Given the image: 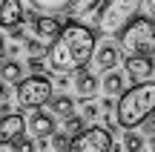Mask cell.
I'll list each match as a JSON object with an SVG mask.
<instances>
[{
    "label": "cell",
    "instance_id": "cell-1",
    "mask_svg": "<svg viewBox=\"0 0 155 152\" xmlns=\"http://www.w3.org/2000/svg\"><path fill=\"white\" fill-rule=\"evenodd\" d=\"M95 49H98V34L95 29L83 26L78 20L63 23L61 34L49 43V52H46V63H49L52 72H81L89 60H92Z\"/></svg>",
    "mask_w": 155,
    "mask_h": 152
},
{
    "label": "cell",
    "instance_id": "cell-2",
    "mask_svg": "<svg viewBox=\"0 0 155 152\" xmlns=\"http://www.w3.org/2000/svg\"><path fill=\"white\" fill-rule=\"evenodd\" d=\"M155 115V80L150 83H135L118 98L115 106V124L127 132H135L141 124H147Z\"/></svg>",
    "mask_w": 155,
    "mask_h": 152
},
{
    "label": "cell",
    "instance_id": "cell-3",
    "mask_svg": "<svg viewBox=\"0 0 155 152\" xmlns=\"http://www.w3.org/2000/svg\"><path fill=\"white\" fill-rule=\"evenodd\" d=\"M118 52L127 57H152L155 55V20L138 15L118 34Z\"/></svg>",
    "mask_w": 155,
    "mask_h": 152
},
{
    "label": "cell",
    "instance_id": "cell-4",
    "mask_svg": "<svg viewBox=\"0 0 155 152\" xmlns=\"http://www.w3.org/2000/svg\"><path fill=\"white\" fill-rule=\"evenodd\" d=\"M141 3L144 0H104L101 15H98V32L95 34H104V37L121 34L129 26V20H135L141 15Z\"/></svg>",
    "mask_w": 155,
    "mask_h": 152
},
{
    "label": "cell",
    "instance_id": "cell-5",
    "mask_svg": "<svg viewBox=\"0 0 155 152\" xmlns=\"http://www.w3.org/2000/svg\"><path fill=\"white\" fill-rule=\"evenodd\" d=\"M55 95V86L49 78L43 75H32V78H23L15 89V98L23 109H40L43 103H49V98Z\"/></svg>",
    "mask_w": 155,
    "mask_h": 152
},
{
    "label": "cell",
    "instance_id": "cell-6",
    "mask_svg": "<svg viewBox=\"0 0 155 152\" xmlns=\"http://www.w3.org/2000/svg\"><path fill=\"white\" fill-rule=\"evenodd\" d=\"M109 149H112V138L104 126H86L66 147V152H109Z\"/></svg>",
    "mask_w": 155,
    "mask_h": 152
},
{
    "label": "cell",
    "instance_id": "cell-7",
    "mask_svg": "<svg viewBox=\"0 0 155 152\" xmlns=\"http://www.w3.org/2000/svg\"><path fill=\"white\" fill-rule=\"evenodd\" d=\"M29 20H32V29H35V34H38V40L40 43H52V40L58 37V34H61V29H63V23L58 20V17H49V15H26Z\"/></svg>",
    "mask_w": 155,
    "mask_h": 152
},
{
    "label": "cell",
    "instance_id": "cell-8",
    "mask_svg": "<svg viewBox=\"0 0 155 152\" xmlns=\"http://www.w3.org/2000/svg\"><path fill=\"white\" fill-rule=\"evenodd\" d=\"M23 132H26V118L20 112L0 118V147H12V141H17Z\"/></svg>",
    "mask_w": 155,
    "mask_h": 152
},
{
    "label": "cell",
    "instance_id": "cell-9",
    "mask_svg": "<svg viewBox=\"0 0 155 152\" xmlns=\"http://www.w3.org/2000/svg\"><path fill=\"white\" fill-rule=\"evenodd\" d=\"M26 126L32 129V135H35V138H40V144H43L46 138L52 135V132H58V121H55V115L43 112V109H35V112L29 115Z\"/></svg>",
    "mask_w": 155,
    "mask_h": 152
},
{
    "label": "cell",
    "instance_id": "cell-10",
    "mask_svg": "<svg viewBox=\"0 0 155 152\" xmlns=\"http://www.w3.org/2000/svg\"><path fill=\"white\" fill-rule=\"evenodd\" d=\"M23 20H26V9H23L20 0H0V26L6 32L17 29Z\"/></svg>",
    "mask_w": 155,
    "mask_h": 152
},
{
    "label": "cell",
    "instance_id": "cell-11",
    "mask_svg": "<svg viewBox=\"0 0 155 152\" xmlns=\"http://www.w3.org/2000/svg\"><path fill=\"white\" fill-rule=\"evenodd\" d=\"M127 75L135 83H150L155 78V63L152 57H127Z\"/></svg>",
    "mask_w": 155,
    "mask_h": 152
},
{
    "label": "cell",
    "instance_id": "cell-12",
    "mask_svg": "<svg viewBox=\"0 0 155 152\" xmlns=\"http://www.w3.org/2000/svg\"><path fill=\"white\" fill-rule=\"evenodd\" d=\"M26 3L35 9V15H49V17H55V15H61V11L78 9L83 0H26Z\"/></svg>",
    "mask_w": 155,
    "mask_h": 152
},
{
    "label": "cell",
    "instance_id": "cell-13",
    "mask_svg": "<svg viewBox=\"0 0 155 152\" xmlns=\"http://www.w3.org/2000/svg\"><path fill=\"white\" fill-rule=\"evenodd\" d=\"M101 89V80L95 78L92 72H86V69H81V72L75 75V92L81 95V101H92L95 92Z\"/></svg>",
    "mask_w": 155,
    "mask_h": 152
},
{
    "label": "cell",
    "instance_id": "cell-14",
    "mask_svg": "<svg viewBox=\"0 0 155 152\" xmlns=\"http://www.w3.org/2000/svg\"><path fill=\"white\" fill-rule=\"evenodd\" d=\"M118 60H121V52H118L115 43H101L98 49H95V63H98L101 69H106V72H112V69L118 66Z\"/></svg>",
    "mask_w": 155,
    "mask_h": 152
},
{
    "label": "cell",
    "instance_id": "cell-15",
    "mask_svg": "<svg viewBox=\"0 0 155 152\" xmlns=\"http://www.w3.org/2000/svg\"><path fill=\"white\" fill-rule=\"evenodd\" d=\"M46 106H49V115H55V118H69V115H75V98H69V95H52Z\"/></svg>",
    "mask_w": 155,
    "mask_h": 152
},
{
    "label": "cell",
    "instance_id": "cell-16",
    "mask_svg": "<svg viewBox=\"0 0 155 152\" xmlns=\"http://www.w3.org/2000/svg\"><path fill=\"white\" fill-rule=\"evenodd\" d=\"M0 80L3 83H20L23 80V66L17 60H0Z\"/></svg>",
    "mask_w": 155,
    "mask_h": 152
},
{
    "label": "cell",
    "instance_id": "cell-17",
    "mask_svg": "<svg viewBox=\"0 0 155 152\" xmlns=\"http://www.w3.org/2000/svg\"><path fill=\"white\" fill-rule=\"evenodd\" d=\"M104 92H106V98H115V95H124V72H106L104 75Z\"/></svg>",
    "mask_w": 155,
    "mask_h": 152
},
{
    "label": "cell",
    "instance_id": "cell-18",
    "mask_svg": "<svg viewBox=\"0 0 155 152\" xmlns=\"http://www.w3.org/2000/svg\"><path fill=\"white\" fill-rule=\"evenodd\" d=\"M83 129H86V126H83V118H81V115H69V118H63V135H66L69 141L78 138Z\"/></svg>",
    "mask_w": 155,
    "mask_h": 152
},
{
    "label": "cell",
    "instance_id": "cell-19",
    "mask_svg": "<svg viewBox=\"0 0 155 152\" xmlns=\"http://www.w3.org/2000/svg\"><path fill=\"white\" fill-rule=\"evenodd\" d=\"M124 149L127 152H141L144 149V138L138 135V132H127V135H124V144H121Z\"/></svg>",
    "mask_w": 155,
    "mask_h": 152
},
{
    "label": "cell",
    "instance_id": "cell-20",
    "mask_svg": "<svg viewBox=\"0 0 155 152\" xmlns=\"http://www.w3.org/2000/svg\"><path fill=\"white\" fill-rule=\"evenodd\" d=\"M101 115V109H98V103L95 101H81V118L86 121V118H98Z\"/></svg>",
    "mask_w": 155,
    "mask_h": 152
},
{
    "label": "cell",
    "instance_id": "cell-21",
    "mask_svg": "<svg viewBox=\"0 0 155 152\" xmlns=\"http://www.w3.org/2000/svg\"><path fill=\"white\" fill-rule=\"evenodd\" d=\"M49 141H52V149L55 152H66V147H69V138L63 135V132H52Z\"/></svg>",
    "mask_w": 155,
    "mask_h": 152
},
{
    "label": "cell",
    "instance_id": "cell-22",
    "mask_svg": "<svg viewBox=\"0 0 155 152\" xmlns=\"http://www.w3.org/2000/svg\"><path fill=\"white\" fill-rule=\"evenodd\" d=\"M12 149L15 152H35V141L26 138V135H20L17 141H12Z\"/></svg>",
    "mask_w": 155,
    "mask_h": 152
},
{
    "label": "cell",
    "instance_id": "cell-23",
    "mask_svg": "<svg viewBox=\"0 0 155 152\" xmlns=\"http://www.w3.org/2000/svg\"><path fill=\"white\" fill-rule=\"evenodd\" d=\"M26 52H29L32 57H40V55H43L46 49H43V43H40L38 37H29V40H26Z\"/></svg>",
    "mask_w": 155,
    "mask_h": 152
},
{
    "label": "cell",
    "instance_id": "cell-24",
    "mask_svg": "<svg viewBox=\"0 0 155 152\" xmlns=\"http://www.w3.org/2000/svg\"><path fill=\"white\" fill-rule=\"evenodd\" d=\"M29 69H32L35 75H38V72H43V60H40V57H29Z\"/></svg>",
    "mask_w": 155,
    "mask_h": 152
},
{
    "label": "cell",
    "instance_id": "cell-25",
    "mask_svg": "<svg viewBox=\"0 0 155 152\" xmlns=\"http://www.w3.org/2000/svg\"><path fill=\"white\" fill-rule=\"evenodd\" d=\"M98 109H104V112H112V109H115V98H104V103H101Z\"/></svg>",
    "mask_w": 155,
    "mask_h": 152
},
{
    "label": "cell",
    "instance_id": "cell-26",
    "mask_svg": "<svg viewBox=\"0 0 155 152\" xmlns=\"http://www.w3.org/2000/svg\"><path fill=\"white\" fill-rule=\"evenodd\" d=\"M144 126H147V135H150V138H155V115H152L150 121H147Z\"/></svg>",
    "mask_w": 155,
    "mask_h": 152
},
{
    "label": "cell",
    "instance_id": "cell-27",
    "mask_svg": "<svg viewBox=\"0 0 155 152\" xmlns=\"http://www.w3.org/2000/svg\"><path fill=\"white\" fill-rule=\"evenodd\" d=\"M12 40H23V26H17V29H12Z\"/></svg>",
    "mask_w": 155,
    "mask_h": 152
},
{
    "label": "cell",
    "instance_id": "cell-28",
    "mask_svg": "<svg viewBox=\"0 0 155 152\" xmlns=\"http://www.w3.org/2000/svg\"><path fill=\"white\" fill-rule=\"evenodd\" d=\"M6 98H9V89H6V83H3V80H0V103H3Z\"/></svg>",
    "mask_w": 155,
    "mask_h": 152
},
{
    "label": "cell",
    "instance_id": "cell-29",
    "mask_svg": "<svg viewBox=\"0 0 155 152\" xmlns=\"http://www.w3.org/2000/svg\"><path fill=\"white\" fill-rule=\"evenodd\" d=\"M0 115H3V118H6V115H12V106H9V103H6V101L0 103Z\"/></svg>",
    "mask_w": 155,
    "mask_h": 152
},
{
    "label": "cell",
    "instance_id": "cell-30",
    "mask_svg": "<svg viewBox=\"0 0 155 152\" xmlns=\"http://www.w3.org/2000/svg\"><path fill=\"white\" fill-rule=\"evenodd\" d=\"M6 52H9V49H6V40L0 37V60H6Z\"/></svg>",
    "mask_w": 155,
    "mask_h": 152
},
{
    "label": "cell",
    "instance_id": "cell-31",
    "mask_svg": "<svg viewBox=\"0 0 155 152\" xmlns=\"http://www.w3.org/2000/svg\"><path fill=\"white\" fill-rule=\"evenodd\" d=\"M147 6H150V11H152V20H155V0H144Z\"/></svg>",
    "mask_w": 155,
    "mask_h": 152
},
{
    "label": "cell",
    "instance_id": "cell-32",
    "mask_svg": "<svg viewBox=\"0 0 155 152\" xmlns=\"http://www.w3.org/2000/svg\"><path fill=\"white\" fill-rule=\"evenodd\" d=\"M150 149H152V152H155V138H150Z\"/></svg>",
    "mask_w": 155,
    "mask_h": 152
}]
</instances>
